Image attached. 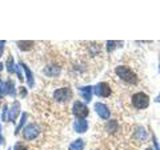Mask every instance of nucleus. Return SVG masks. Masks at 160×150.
Returning <instances> with one entry per match:
<instances>
[{"label": "nucleus", "mask_w": 160, "mask_h": 150, "mask_svg": "<svg viewBox=\"0 0 160 150\" xmlns=\"http://www.w3.org/2000/svg\"><path fill=\"white\" fill-rule=\"evenodd\" d=\"M1 69H2V64L0 63V70H1Z\"/></svg>", "instance_id": "nucleus-16"}, {"label": "nucleus", "mask_w": 160, "mask_h": 150, "mask_svg": "<svg viewBox=\"0 0 160 150\" xmlns=\"http://www.w3.org/2000/svg\"><path fill=\"white\" fill-rule=\"evenodd\" d=\"M72 96L71 90L68 88H61L54 92V98L59 102H66Z\"/></svg>", "instance_id": "nucleus-4"}, {"label": "nucleus", "mask_w": 160, "mask_h": 150, "mask_svg": "<svg viewBox=\"0 0 160 150\" xmlns=\"http://www.w3.org/2000/svg\"><path fill=\"white\" fill-rule=\"evenodd\" d=\"M39 134V129L36 125L34 124H30L25 128L24 130V136L25 138H27L29 140H32L33 138H35Z\"/></svg>", "instance_id": "nucleus-6"}, {"label": "nucleus", "mask_w": 160, "mask_h": 150, "mask_svg": "<svg viewBox=\"0 0 160 150\" xmlns=\"http://www.w3.org/2000/svg\"><path fill=\"white\" fill-rule=\"evenodd\" d=\"M88 108L85 106V105L80 102V101H76L73 105V113L76 117H78L79 119H83L88 115Z\"/></svg>", "instance_id": "nucleus-3"}, {"label": "nucleus", "mask_w": 160, "mask_h": 150, "mask_svg": "<svg viewBox=\"0 0 160 150\" xmlns=\"http://www.w3.org/2000/svg\"><path fill=\"white\" fill-rule=\"evenodd\" d=\"M115 41H108L107 42V49H108V51L109 52H111L112 50L115 48V46H116V45H115Z\"/></svg>", "instance_id": "nucleus-13"}, {"label": "nucleus", "mask_w": 160, "mask_h": 150, "mask_svg": "<svg viewBox=\"0 0 160 150\" xmlns=\"http://www.w3.org/2000/svg\"><path fill=\"white\" fill-rule=\"evenodd\" d=\"M94 93L99 97H108L111 93V89H110L107 83H98L94 87Z\"/></svg>", "instance_id": "nucleus-5"}, {"label": "nucleus", "mask_w": 160, "mask_h": 150, "mask_svg": "<svg viewBox=\"0 0 160 150\" xmlns=\"http://www.w3.org/2000/svg\"><path fill=\"white\" fill-rule=\"evenodd\" d=\"M154 144H155V146H156V149L157 150H160V148H159V146H158V143L156 142V139L154 138Z\"/></svg>", "instance_id": "nucleus-15"}, {"label": "nucleus", "mask_w": 160, "mask_h": 150, "mask_svg": "<svg viewBox=\"0 0 160 150\" xmlns=\"http://www.w3.org/2000/svg\"><path fill=\"white\" fill-rule=\"evenodd\" d=\"M19 113V108H18V105L17 103H14V105L12 106V108L10 109V112H9V117H11L13 120L17 117V115Z\"/></svg>", "instance_id": "nucleus-11"}, {"label": "nucleus", "mask_w": 160, "mask_h": 150, "mask_svg": "<svg viewBox=\"0 0 160 150\" xmlns=\"http://www.w3.org/2000/svg\"><path fill=\"white\" fill-rule=\"evenodd\" d=\"M83 141L81 139H77L76 141L72 142L69 146V150H82L83 149Z\"/></svg>", "instance_id": "nucleus-10"}, {"label": "nucleus", "mask_w": 160, "mask_h": 150, "mask_svg": "<svg viewBox=\"0 0 160 150\" xmlns=\"http://www.w3.org/2000/svg\"><path fill=\"white\" fill-rule=\"evenodd\" d=\"M23 67H24L25 72L27 73V79H28L29 85H30V86H32V74H31V72H30V70L28 69L27 66H25V65H23Z\"/></svg>", "instance_id": "nucleus-12"}, {"label": "nucleus", "mask_w": 160, "mask_h": 150, "mask_svg": "<svg viewBox=\"0 0 160 150\" xmlns=\"http://www.w3.org/2000/svg\"><path fill=\"white\" fill-rule=\"evenodd\" d=\"M91 91H92L91 86H86V87L81 88V94L86 101H90V99H91V95H92Z\"/></svg>", "instance_id": "nucleus-9"}, {"label": "nucleus", "mask_w": 160, "mask_h": 150, "mask_svg": "<svg viewBox=\"0 0 160 150\" xmlns=\"http://www.w3.org/2000/svg\"><path fill=\"white\" fill-rule=\"evenodd\" d=\"M95 111H96L99 116L103 119H107L110 116L109 109L107 108L106 105H104L103 103H96L95 104Z\"/></svg>", "instance_id": "nucleus-7"}, {"label": "nucleus", "mask_w": 160, "mask_h": 150, "mask_svg": "<svg viewBox=\"0 0 160 150\" xmlns=\"http://www.w3.org/2000/svg\"><path fill=\"white\" fill-rule=\"evenodd\" d=\"M115 72L125 82L130 84H135L137 82L136 74L127 66H118L115 69Z\"/></svg>", "instance_id": "nucleus-1"}, {"label": "nucleus", "mask_w": 160, "mask_h": 150, "mask_svg": "<svg viewBox=\"0 0 160 150\" xmlns=\"http://www.w3.org/2000/svg\"><path fill=\"white\" fill-rule=\"evenodd\" d=\"M132 103L137 109H145L149 105V96L144 92L135 93L132 96Z\"/></svg>", "instance_id": "nucleus-2"}, {"label": "nucleus", "mask_w": 160, "mask_h": 150, "mask_svg": "<svg viewBox=\"0 0 160 150\" xmlns=\"http://www.w3.org/2000/svg\"><path fill=\"white\" fill-rule=\"evenodd\" d=\"M156 100H157V101H159V102H160V96H159V97H158V98H157Z\"/></svg>", "instance_id": "nucleus-17"}, {"label": "nucleus", "mask_w": 160, "mask_h": 150, "mask_svg": "<svg viewBox=\"0 0 160 150\" xmlns=\"http://www.w3.org/2000/svg\"><path fill=\"white\" fill-rule=\"evenodd\" d=\"M88 124L86 122V120L84 119H78L74 124V129L76 130L78 133H83L87 130Z\"/></svg>", "instance_id": "nucleus-8"}, {"label": "nucleus", "mask_w": 160, "mask_h": 150, "mask_svg": "<svg viewBox=\"0 0 160 150\" xmlns=\"http://www.w3.org/2000/svg\"><path fill=\"white\" fill-rule=\"evenodd\" d=\"M15 150H27L26 147L22 146V145H16V147H15Z\"/></svg>", "instance_id": "nucleus-14"}, {"label": "nucleus", "mask_w": 160, "mask_h": 150, "mask_svg": "<svg viewBox=\"0 0 160 150\" xmlns=\"http://www.w3.org/2000/svg\"><path fill=\"white\" fill-rule=\"evenodd\" d=\"M146 150H153V149H151V148H148V149H146Z\"/></svg>", "instance_id": "nucleus-18"}]
</instances>
